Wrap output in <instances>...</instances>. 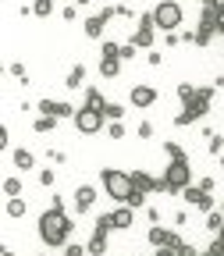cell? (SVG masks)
I'll list each match as a JSON object with an SVG mask.
<instances>
[{
  "label": "cell",
  "instance_id": "1",
  "mask_svg": "<svg viewBox=\"0 0 224 256\" xmlns=\"http://www.w3.org/2000/svg\"><path fill=\"white\" fill-rule=\"evenodd\" d=\"M100 182L107 188V196L118 200V203H128V200H132V192H136V178L124 174V171H118V168H104Z\"/></svg>",
  "mask_w": 224,
  "mask_h": 256
},
{
  "label": "cell",
  "instance_id": "2",
  "mask_svg": "<svg viewBox=\"0 0 224 256\" xmlns=\"http://www.w3.org/2000/svg\"><path fill=\"white\" fill-rule=\"evenodd\" d=\"M68 232H72V220L64 217L60 210H46L43 217H40V235H43V242H50V246H64V238H68Z\"/></svg>",
  "mask_w": 224,
  "mask_h": 256
},
{
  "label": "cell",
  "instance_id": "3",
  "mask_svg": "<svg viewBox=\"0 0 224 256\" xmlns=\"http://www.w3.org/2000/svg\"><path fill=\"white\" fill-rule=\"evenodd\" d=\"M153 25L156 28H164V32H174L182 25V8L174 4V0H164V4H156L153 11Z\"/></svg>",
  "mask_w": 224,
  "mask_h": 256
},
{
  "label": "cell",
  "instance_id": "4",
  "mask_svg": "<svg viewBox=\"0 0 224 256\" xmlns=\"http://www.w3.org/2000/svg\"><path fill=\"white\" fill-rule=\"evenodd\" d=\"M164 185H168V192H185L192 185V174H188L185 160H171V168L164 171Z\"/></svg>",
  "mask_w": 224,
  "mask_h": 256
},
{
  "label": "cell",
  "instance_id": "5",
  "mask_svg": "<svg viewBox=\"0 0 224 256\" xmlns=\"http://www.w3.org/2000/svg\"><path fill=\"white\" fill-rule=\"evenodd\" d=\"M104 110H96V107H82L78 114H75V128H78V132L82 136H96V132H100V128H104Z\"/></svg>",
  "mask_w": 224,
  "mask_h": 256
},
{
  "label": "cell",
  "instance_id": "6",
  "mask_svg": "<svg viewBox=\"0 0 224 256\" xmlns=\"http://www.w3.org/2000/svg\"><path fill=\"white\" fill-rule=\"evenodd\" d=\"M206 100H210V89H196V100H185V114L178 118V124H188L192 118H203L206 114Z\"/></svg>",
  "mask_w": 224,
  "mask_h": 256
},
{
  "label": "cell",
  "instance_id": "7",
  "mask_svg": "<svg viewBox=\"0 0 224 256\" xmlns=\"http://www.w3.org/2000/svg\"><path fill=\"white\" fill-rule=\"evenodd\" d=\"M153 100H156V89H153V86H136V89H132V104H136V107L146 110V107H153Z\"/></svg>",
  "mask_w": 224,
  "mask_h": 256
},
{
  "label": "cell",
  "instance_id": "8",
  "mask_svg": "<svg viewBox=\"0 0 224 256\" xmlns=\"http://www.w3.org/2000/svg\"><path fill=\"white\" fill-rule=\"evenodd\" d=\"M132 178H136V188H142V192H156V188H168V185H164V178L156 182V178H150V174H142V171H136Z\"/></svg>",
  "mask_w": 224,
  "mask_h": 256
},
{
  "label": "cell",
  "instance_id": "9",
  "mask_svg": "<svg viewBox=\"0 0 224 256\" xmlns=\"http://www.w3.org/2000/svg\"><path fill=\"white\" fill-rule=\"evenodd\" d=\"M75 203H78L82 210L92 206V203H96V188H92V185H78V188H75Z\"/></svg>",
  "mask_w": 224,
  "mask_h": 256
},
{
  "label": "cell",
  "instance_id": "10",
  "mask_svg": "<svg viewBox=\"0 0 224 256\" xmlns=\"http://www.w3.org/2000/svg\"><path fill=\"white\" fill-rule=\"evenodd\" d=\"M132 43H136V46H150V43H153V18L136 28V40H132Z\"/></svg>",
  "mask_w": 224,
  "mask_h": 256
},
{
  "label": "cell",
  "instance_id": "11",
  "mask_svg": "<svg viewBox=\"0 0 224 256\" xmlns=\"http://www.w3.org/2000/svg\"><path fill=\"white\" fill-rule=\"evenodd\" d=\"M40 110L50 114V118H64V114H72L68 104H54V100H40Z\"/></svg>",
  "mask_w": 224,
  "mask_h": 256
},
{
  "label": "cell",
  "instance_id": "12",
  "mask_svg": "<svg viewBox=\"0 0 224 256\" xmlns=\"http://www.w3.org/2000/svg\"><path fill=\"white\" fill-rule=\"evenodd\" d=\"M110 220H114V228H132L136 214L128 210V206H121V210H114V214H110Z\"/></svg>",
  "mask_w": 224,
  "mask_h": 256
},
{
  "label": "cell",
  "instance_id": "13",
  "mask_svg": "<svg viewBox=\"0 0 224 256\" xmlns=\"http://www.w3.org/2000/svg\"><path fill=\"white\" fill-rule=\"evenodd\" d=\"M182 196H185L188 203H196V206H210V192H203V188H185Z\"/></svg>",
  "mask_w": 224,
  "mask_h": 256
},
{
  "label": "cell",
  "instance_id": "14",
  "mask_svg": "<svg viewBox=\"0 0 224 256\" xmlns=\"http://www.w3.org/2000/svg\"><path fill=\"white\" fill-rule=\"evenodd\" d=\"M118 60H121V57H104V60H100V75H104V78H114V75H121V72H118V68H121Z\"/></svg>",
  "mask_w": 224,
  "mask_h": 256
},
{
  "label": "cell",
  "instance_id": "15",
  "mask_svg": "<svg viewBox=\"0 0 224 256\" xmlns=\"http://www.w3.org/2000/svg\"><path fill=\"white\" fill-rule=\"evenodd\" d=\"M104 22H107L104 14H100V18H89V22H86V36H92V40H100V36H104Z\"/></svg>",
  "mask_w": 224,
  "mask_h": 256
},
{
  "label": "cell",
  "instance_id": "16",
  "mask_svg": "<svg viewBox=\"0 0 224 256\" xmlns=\"http://www.w3.org/2000/svg\"><path fill=\"white\" fill-rule=\"evenodd\" d=\"M11 160H14V164H18L22 171H28L32 164H36V156H32L28 150H14V156H11Z\"/></svg>",
  "mask_w": 224,
  "mask_h": 256
},
{
  "label": "cell",
  "instance_id": "17",
  "mask_svg": "<svg viewBox=\"0 0 224 256\" xmlns=\"http://www.w3.org/2000/svg\"><path fill=\"white\" fill-rule=\"evenodd\" d=\"M86 82V68H82V64H75V68L68 72V89H78Z\"/></svg>",
  "mask_w": 224,
  "mask_h": 256
},
{
  "label": "cell",
  "instance_id": "18",
  "mask_svg": "<svg viewBox=\"0 0 224 256\" xmlns=\"http://www.w3.org/2000/svg\"><path fill=\"white\" fill-rule=\"evenodd\" d=\"M86 249H89V252H96V256H104V252H107V238L96 232V235L89 238V246H86Z\"/></svg>",
  "mask_w": 224,
  "mask_h": 256
},
{
  "label": "cell",
  "instance_id": "19",
  "mask_svg": "<svg viewBox=\"0 0 224 256\" xmlns=\"http://www.w3.org/2000/svg\"><path fill=\"white\" fill-rule=\"evenodd\" d=\"M50 11H54V0H36L32 4V14L36 18H50Z\"/></svg>",
  "mask_w": 224,
  "mask_h": 256
},
{
  "label": "cell",
  "instance_id": "20",
  "mask_svg": "<svg viewBox=\"0 0 224 256\" xmlns=\"http://www.w3.org/2000/svg\"><path fill=\"white\" fill-rule=\"evenodd\" d=\"M150 242H153V246H164V242H168V232L160 228V224H153V228H150Z\"/></svg>",
  "mask_w": 224,
  "mask_h": 256
},
{
  "label": "cell",
  "instance_id": "21",
  "mask_svg": "<svg viewBox=\"0 0 224 256\" xmlns=\"http://www.w3.org/2000/svg\"><path fill=\"white\" fill-rule=\"evenodd\" d=\"M22 214H25V200H18V196H14V200L8 203V217H22Z\"/></svg>",
  "mask_w": 224,
  "mask_h": 256
},
{
  "label": "cell",
  "instance_id": "22",
  "mask_svg": "<svg viewBox=\"0 0 224 256\" xmlns=\"http://www.w3.org/2000/svg\"><path fill=\"white\" fill-rule=\"evenodd\" d=\"M86 100H89V107H96V110H107V104H104V96L96 92V89H89V96H86Z\"/></svg>",
  "mask_w": 224,
  "mask_h": 256
},
{
  "label": "cell",
  "instance_id": "23",
  "mask_svg": "<svg viewBox=\"0 0 224 256\" xmlns=\"http://www.w3.org/2000/svg\"><path fill=\"white\" fill-rule=\"evenodd\" d=\"M4 192H8L11 200H14L18 192H22V182H18V178H8V182H4Z\"/></svg>",
  "mask_w": 224,
  "mask_h": 256
},
{
  "label": "cell",
  "instance_id": "24",
  "mask_svg": "<svg viewBox=\"0 0 224 256\" xmlns=\"http://www.w3.org/2000/svg\"><path fill=\"white\" fill-rule=\"evenodd\" d=\"M32 128H36V132H50V128H54V118H50V114H43L36 124H32Z\"/></svg>",
  "mask_w": 224,
  "mask_h": 256
},
{
  "label": "cell",
  "instance_id": "25",
  "mask_svg": "<svg viewBox=\"0 0 224 256\" xmlns=\"http://www.w3.org/2000/svg\"><path fill=\"white\" fill-rule=\"evenodd\" d=\"M107 136H110V139H124V124H121V121H110Z\"/></svg>",
  "mask_w": 224,
  "mask_h": 256
},
{
  "label": "cell",
  "instance_id": "26",
  "mask_svg": "<svg viewBox=\"0 0 224 256\" xmlns=\"http://www.w3.org/2000/svg\"><path fill=\"white\" fill-rule=\"evenodd\" d=\"M110 228H114V220H110V217H100V220H96V232H100V235H107Z\"/></svg>",
  "mask_w": 224,
  "mask_h": 256
},
{
  "label": "cell",
  "instance_id": "27",
  "mask_svg": "<svg viewBox=\"0 0 224 256\" xmlns=\"http://www.w3.org/2000/svg\"><path fill=\"white\" fill-rule=\"evenodd\" d=\"M164 150L171 153V160H185V153H182V146H178V142H168Z\"/></svg>",
  "mask_w": 224,
  "mask_h": 256
},
{
  "label": "cell",
  "instance_id": "28",
  "mask_svg": "<svg viewBox=\"0 0 224 256\" xmlns=\"http://www.w3.org/2000/svg\"><path fill=\"white\" fill-rule=\"evenodd\" d=\"M104 114H107L110 121H121V107H118V104H107V110H104Z\"/></svg>",
  "mask_w": 224,
  "mask_h": 256
},
{
  "label": "cell",
  "instance_id": "29",
  "mask_svg": "<svg viewBox=\"0 0 224 256\" xmlns=\"http://www.w3.org/2000/svg\"><path fill=\"white\" fill-rule=\"evenodd\" d=\"M136 132H139V139H150V136H153V124H150V121H142Z\"/></svg>",
  "mask_w": 224,
  "mask_h": 256
},
{
  "label": "cell",
  "instance_id": "30",
  "mask_svg": "<svg viewBox=\"0 0 224 256\" xmlns=\"http://www.w3.org/2000/svg\"><path fill=\"white\" fill-rule=\"evenodd\" d=\"M178 256H200V252H196V249H192L188 242H182V246H178Z\"/></svg>",
  "mask_w": 224,
  "mask_h": 256
},
{
  "label": "cell",
  "instance_id": "31",
  "mask_svg": "<svg viewBox=\"0 0 224 256\" xmlns=\"http://www.w3.org/2000/svg\"><path fill=\"white\" fill-rule=\"evenodd\" d=\"M156 256H178V249H171V246H156Z\"/></svg>",
  "mask_w": 224,
  "mask_h": 256
},
{
  "label": "cell",
  "instance_id": "32",
  "mask_svg": "<svg viewBox=\"0 0 224 256\" xmlns=\"http://www.w3.org/2000/svg\"><path fill=\"white\" fill-rule=\"evenodd\" d=\"M11 75H14V78H22V82H25V64H14V68H11Z\"/></svg>",
  "mask_w": 224,
  "mask_h": 256
},
{
  "label": "cell",
  "instance_id": "33",
  "mask_svg": "<svg viewBox=\"0 0 224 256\" xmlns=\"http://www.w3.org/2000/svg\"><path fill=\"white\" fill-rule=\"evenodd\" d=\"M82 252H86L82 246H68V249H64V256H82Z\"/></svg>",
  "mask_w": 224,
  "mask_h": 256
},
{
  "label": "cell",
  "instance_id": "34",
  "mask_svg": "<svg viewBox=\"0 0 224 256\" xmlns=\"http://www.w3.org/2000/svg\"><path fill=\"white\" fill-rule=\"evenodd\" d=\"M217 28H220V32H224V14H220V18H217Z\"/></svg>",
  "mask_w": 224,
  "mask_h": 256
},
{
  "label": "cell",
  "instance_id": "35",
  "mask_svg": "<svg viewBox=\"0 0 224 256\" xmlns=\"http://www.w3.org/2000/svg\"><path fill=\"white\" fill-rule=\"evenodd\" d=\"M4 256H11V252H8V249H4Z\"/></svg>",
  "mask_w": 224,
  "mask_h": 256
},
{
  "label": "cell",
  "instance_id": "36",
  "mask_svg": "<svg viewBox=\"0 0 224 256\" xmlns=\"http://www.w3.org/2000/svg\"><path fill=\"white\" fill-rule=\"evenodd\" d=\"M78 4H86V0H78Z\"/></svg>",
  "mask_w": 224,
  "mask_h": 256
},
{
  "label": "cell",
  "instance_id": "37",
  "mask_svg": "<svg viewBox=\"0 0 224 256\" xmlns=\"http://www.w3.org/2000/svg\"><path fill=\"white\" fill-rule=\"evenodd\" d=\"M40 256H43V252H40Z\"/></svg>",
  "mask_w": 224,
  "mask_h": 256
}]
</instances>
